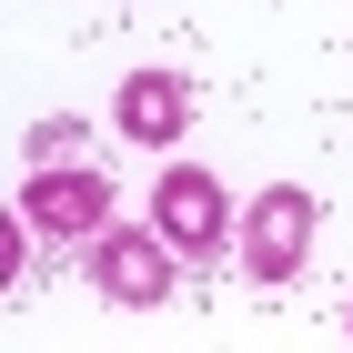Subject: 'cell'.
Instances as JSON below:
<instances>
[{
    "instance_id": "obj_1",
    "label": "cell",
    "mask_w": 353,
    "mask_h": 353,
    "mask_svg": "<svg viewBox=\"0 0 353 353\" xmlns=\"http://www.w3.org/2000/svg\"><path fill=\"white\" fill-rule=\"evenodd\" d=\"M21 222H30V232H51V243H101V232H111V182H101L91 162L30 172V192H21Z\"/></svg>"
},
{
    "instance_id": "obj_5",
    "label": "cell",
    "mask_w": 353,
    "mask_h": 353,
    "mask_svg": "<svg viewBox=\"0 0 353 353\" xmlns=\"http://www.w3.org/2000/svg\"><path fill=\"white\" fill-rule=\"evenodd\" d=\"M111 121H121V141H152V152H172L192 121V81H172V71H132L121 81V101H111Z\"/></svg>"
},
{
    "instance_id": "obj_2",
    "label": "cell",
    "mask_w": 353,
    "mask_h": 353,
    "mask_svg": "<svg viewBox=\"0 0 353 353\" xmlns=\"http://www.w3.org/2000/svg\"><path fill=\"white\" fill-rule=\"evenodd\" d=\"M152 232H162L172 252H192V263L222 252V243H232V202H222V182H212V172H192V162H172L162 192H152Z\"/></svg>"
},
{
    "instance_id": "obj_4",
    "label": "cell",
    "mask_w": 353,
    "mask_h": 353,
    "mask_svg": "<svg viewBox=\"0 0 353 353\" xmlns=\"http://www.w3.org/2000/svg\"><path fill=\"white\" fill-rule=\"evenodd\" d=\"M91 283H101L111 303H172V243H162V232L111 222L101 252H91Z\"/></svg>"
},
{
    "instance_id": "obj_3",
    "label": "cell",
    "mask_w": 353,
    "mask_h": 353,
    "mask_svg": "<svg viewBox=\"0 0 353 353\" xmlns=\"http://www.w3.org/2000/svg\"><path fill=\"white\" fill-rule=\"evenodd\" d=\"M303 252H313V192L272 182L263 202H252V222H243V272L252 283H293Z\"/></svg>"
}]
</instances>
